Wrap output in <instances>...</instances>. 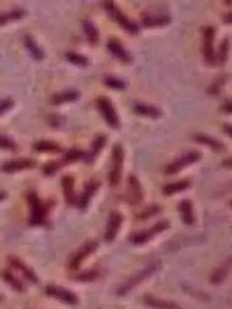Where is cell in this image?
Listing matches in <instances>:
<instances>
[{"mask_svg": "<svg viewBox=\"0 0 232 309\" xmlns=\"http://www.w3.org/2000/svg\"><path fill=\"white\" fill-rule=\"evenodd\" d=\"M67 59L68 62L77 66H81V67H86L89 65V60L84 55H80L78 53L68 52L66 54Z\"/></svg>", "mask_w": 232, "mask_h": 309, "instance_id": "34", "label": "cell"}, {"mask_svg": "<svg viewBox=\"0 0 232 309\" xmlns=\"http://www.w3.org/2000/svg\"><path fill=\"white\" fill-rule=\"evenodd\" d=\"M37 165L35 160L30 158H19L5 162L2 165V173L12 174L23 170H30Z\"/></svg>", "mask_w": 232, "mask_h": 309, "instance_id": "11", "label": "cell"}, {"mask_svg": "<svg viewBox=\"0 0 232 309\" xmlns=\"http://www.w3.org/2000/svg\"><path fill=\"white\" fill-rule=\"evenodd\" d=\"M169 227H170V224L168 220H160L148 230L133 234V236L130 238V241L135 245H145L150 240L157 236L158 234L169 229Z\"/></svg>", "mask_w": 232, "mask_h": 309, "instance_id": "6", "label": "cell"}, {"mask_svg": "<svg viewBox=\"0 0 232 309\" xmlns=\"http://www.w3.org/2000/svg\"><path fill=\"white\" fill-rule=\"evenodd\" d=\"M14 105V102L11 98H7L1 101V105H0V113L2 116L4 113L7 112L10 110L12 107Z\"/></svg>", "mask_w": 232, "mask_h": 309, "instance_id": "42", "label": "cell"}, {"mask_svg": "<svg viewBox=\"0 0 232 309\" xmlns=\"http://www.w3.org/2000/svg\"><path fill=\"white\" fill-rule=\"evenodd\" d=\"M179 210L181 215L182 220L184 224L189 226L194 225L195 224L196 218L194 217L191 201L189 199L181 201L179 205Z\"/></svg>", "mask_w": 232, "mask_h": 309, "instance_id": "22", "label": "cell"}, {"mask_svg": "<svg viewBox=\"0 0 232 309\" xmlns=\"http://www.w3.org/2000/svg\"><path fill=\"white\" fill-rule=\"evenodd\" d=\"M25 48L30 53L32 58L37 62H40L44 59L45 55L44 51L39 47L38 44L36 42L35 40L30 35H26L24 37Z\"/></svg>", "mask_w": 232, "mask_h": 309, "instance_id": "23", "label": "cell"}, {"mask_svg": "<svg viewBox=\"0 0 232 309\" xmlns=\"http://www.w3.org/2000/svg\"><path fill=\"white\" fill-rule=\"evenodd\" d=\"M143 192L141 184L136 176L131 175L128 178L127 189H126V199L131 206H137L143 200Z\"/></svg>", "mask_w": 232, "mask_h": 309, "instance_id": "9", "label": "cell"}, {"mask_svg": "<svg viewBox=\"0 0 232 309\" xmlns=\"http://www.w3.org/2000/svg\"><path fill=\"white\" fill-rule=\"evenodd\" d=\"M194 139L198 143L204 144L207 146H209L210 148L216 151V152L222 151L225 149V145L222 142L213 138V137L209 136V135L197 134V135H194Z\"/></svg>", "mask_w": 232, "mask_h": 309, "instance_id": "26", "label": "cell"}, {"mask_svg": "<svg viewBox=\"0 0 232 309\" xmlns=\"http://www.w3.org/2000/svg\"><path fill=\"white\" fill-rule=\"evenodd\" d=\"M201 159V154L197 151H191L183 154L174 162L166 166V172L167 175H174L181 171L183 169L199 162Z\"/></svg>", "mask_w": 232, "mask_h": 309, "instance_id": "8", "label": "cell"}, {"mask_svg": "<svg viewBox=\"0 0 232 309\" xmlns=\"http://www.w3.org/2000/svg\"><path fill=\"white\" fill-rule=\"evenodd\" d=\"M33 149L39 152H61V147L56 142L40 140L33 145Z\"/></svg>", "mask_w": 232, "mask_h": 309, "instance_id": "29", "label": "cell"}, {"mask_svg": "<svg viewBox=\"0 0 232 309\" xmlns=\"http://www.w3.org/2000/svg\"><path fill=\"white\" fill-rule=\"evenodd\" d=\"M160 212V207L158 205H151V206H147L141 213L137 215V218L140 220H147V219L151 218L155 215L157 214Z\"/></svg>", "mask_w": 232, "mask_h": 309, "instance_id": "36", "label": "cell"}, {"mask_svg": "<svg viewBox=\"0 0 232 309\" xmlns=\"http://www.w3.org/2000/svg\"><path fill=\"white\" fill-rule=\"evenodd\" d=\"M225 78L224 77H218V80H215L213 84L210 86L209 94L210 95H218L221 91V87L225 84Z\"/></svg>", "mask_w": 232, "mask_h": 309, "instance_id": "41", "label": "cell"}, {"mask_svg": "<svg viewBox=\"0 0 232 309\" xmlns=\"http://www.w3.org/2000/svg\"><path fill=\"white\" fill-rule=\"evenodd\" d=\"M160 262L159 261L152 262L151 264L146 266L143 269L136 272L125 281L123 283L121 284L116 290V295L119 296H125L127 295L133 290V288L138 286L140 284L143 283V281H145L146 280L153 276L155 273L157 272L160 269Z\"/></svg>", "mask_w": 232, "mask_h": 309, "instance_id": "2", "label": "cell"}, {"mask_svg": "<svg viewBox=\"0 0 232 309\" xmlns=\"http://www.w3.org/2000/svg\"><path fill=\"white\" fill-rule=\"evenodd\" d=\"M7 196V193L5 191L2 190L1 192V200H3L4 199H5V197Z\"/></svg>", "mask_w": 232, "mask_h": 309, "instance_id": "46", "label": "cell"}, {"mask_svg": "<svg viewBox=\"0 0 232 309\" xmlns=\"http://www.w3.org/2000/svg\"><path fill=\"white\" fill-rule=\"evenodd\" d=\"M27 201L30 206V220L29 224L32 227L45 226L47 224V218L53 206L55 204L53 199L41 200L37 192H29L27 195Z\"/></svg>", "mask_w": 232, "mask_h": 309, "instance_id": "1", "label": "cell"}, {"mask_svg": "<svg viewBox=\"0 0 232 309\" xmlns=\"http://www.w3.org/2000/svg\"><path fill=\"white\" fill-rule=\"evenodd\" d=\"M47 296L62 301L66 304L76 305L78 303V298L74 292L58 285H47L45 288Z\"/></svg>", "mask_w": 232, "mask_h": 309, "instance_id": "10", "label": "cell"}, {"mask_svg": "<svg viewBox=\"0 0 232 309\" xmlns=\"http://www.w3.org/2000/svg\"><path fill=\"white\" fill-rule=\"evenodd\" d=\"M83 30L85 33L86 38L91 45H95L99 40V32L96 26L90 20H85L83 23Z\"/></svg>", "mask_w": 232, "mask_h": 309, "instance_id": "27", "label": "cell"}, {"mask_svg": "<svg viewBox=\"0 0 232 309\" xmlns=\"http://www.w3.org/2000/svg\"><path fill=\"white\" fill-rule=\"evenodd\" d=\"M47 124L54 128H60L65 124V119L63 116L51 114L47 118Z\"/></svg>", "mask_w": 232, "mask_h": 309, "instance_id": "38", "label": "cell"}, {"mask_svg": "<svg viewBox=\"0 0 232 309\" xmlns=\"http://www.w3.org/2000/svg\"><path fill=\"white\" fill-rule=\"evenodd\" d=\"M0 145H1V149L4 150L16 151L17 149V145L16 142L7 135H1Z\"/></svg>", "mask_w": 232, "mask_h": 309, "instance_id": "40", "label": "cell"}, {"mask_svg": "<svg viewBox=\"0 0 232 309\" xmlns=\"http://www.w3.org/2000/svg\"><path fill=\"white\" fill-rule=\"evenodd\" d=\"M101 186V183L99 180H91L84 185V191L78 198L77 206L80 210H85L88 206L90 199L94 196V194Z\"/></svg>", "mask_w": 232, "mask_h": 309, "instance_id": "14", "label": "cell"}, {"mask_svg": "<svg viewBox=\"0 0 232 309\" xmlns=\"http://www.w3.org/2000/svg\"><path fill=\"white\" fill-rule=\"evenodd\" d=\"M104 83L108 87L116 90H124L127 87V84L122 79L114 76H107L104 79Z\"/></svg>", "mask_w": 232, "mask_h": 309, "instance_id": "35", "label": "cell"}, {"mask_svg": "<svg viewBox=\"0 0 232 309\" xmlns=\"http://www.w3.org/2000/svg\"><path fill=\"white\" fill-rule=\"evenodd\" d=\"M171 22L170 16L166 14H148L144 15L142 19V23L146 27H160L167 26Z\"/></svg>", "mask_w": 232, "mask_h": 309, "instance_id": "19", "label": "cell"}, {"mask_svg": "<svg viewBox=\"0 0 232 309\" xmlns=\"http://www.w3.org/2000/svg\"><path fill=\"white\" fill-rule=\"evenodd\" d=\"M68 165L65 158H62L59 160H51L47 162L43 166L42 171L47 177H51L55 174L60 169Z\"/></svg>", "mask_w": 232, "mask_h": 309, "instance_id": "30", "label": "cell"}, {"mask_svg": "<svg viewBox=\"0 0 232 309\" xmlns=\"http://www.w3.org/2000/svg\"><path fill=\"white\" fill-rule=\"evenodd\" d=\"M232 268V258L231 257L225 260L222 265L217 267L211 275V282L214 285H220L225 281L229 274H230Z\"/></svg>", "mask_w": 232, "mask_h": 309, "instance_id": "20", "label": "cell"}, {"mask_svg": "<svg viewBox=\"0 0 232 309\" xmlns=\"http://www.w3.org/2000/svg\"><path fill=\"white\" fill-rule=\"evenodd\" d=\"M136 113L141 116H148L153 119H157L162 116V111L152 105H148L145 103H137L134 107Z\"/></svg>", "mask_w": 232, "mask_h": 309, "instance_id": "25", "label": "cell"}, {"mask_svg": "<svg viewBox=\"0 0 232 309\" xmlns=\"http://www.w3.org/2000/svg\"><path fill=\"white\" fill-rule=\"evenodd\" d=\"M190 185V182L187 180H181L173 184H166L162 188V194L166 196H172L173 194L185 190Z\"/></svg>", "mask_w": 232, "mask_h": 309, "instance_id": "28", "label": "cell"}, {"mask_svg": "<svg viewBox=\"0 0 232 309\" xmlns=\"http://www.w3.org/2000/svg\"><path fill=\"white\" fill-rule=\"evenodd\" d=\"M224 110H225V112H227V113H232V102H226L225 105H224Z\"/></svg>", "mask_w": 232, "mask_h": 309, "instance_id": "43", "label": "cell"}, {"mask_svg": "<svg viewBox=\"0 0 232 309\" xmlns=\"http://www.w3.org/2000/svg\"><path fill=\"white\" fill-rule=\"evenodd\" d=\"M225 131H226L229 136H232V126L230 124H226L225 125Z\"/></svg>", "mask_w": 232, "mask_h": 309, "instance_id": "44", "label": "cell"}, {"mask_svg": "<svg viewBox=\"0 0 232 309\" xmlns=\"http://www.w3.org/2000/svg\"><path fill=\"white\" fill-rule=\"evenodd\" d=\"M101 271L98 269H90L86 271L80 273L75 277V280L80 282H92V281H96L97 279L101 277Z\"/></svg>", "mask_w": 232, "mask_h": 309, "instance_id": "33", "label": "cell"}, {"mask_svg": "<svg viewBox=\"0 0 232 309\" xmlns=\"http://www.w3.org/2000/svg\"><path fill=\"white\" fill-rule=\"evenodd\" d=\"M25 15H26V11L23 9H19H19H12V10L8 11V12H2L1 17H0L1 25L3 26L8 22L22 19V18L24 17Z\"/></svg>", "mask_w": 232, "mask_h": 309, "instance_id": "31", "label": "cell"}, {"mask_svg": "<svg viewBox=\"0 0 232 309\" xmlns=\"http://www.w3.org/2000/svg\"><path fill=\"white\" fill-rule=\"evenodd\" d=\"M124 156L122 145L119 143L115 144L112 150V168L108 174V181L112 187L117 186L120 183Z\"/></svg>", "mask_w": 232, "mask_h": 309, "instance_id": "3", "label": "cell"}, {"mask_svg": "<svg viewBox=\"0 0 232 309\" xmlns=\"http://www.w3.org/2000/svg\"><path fill=\"white\" fill-rule=\"evenodd\" d=\"M143 301L146 305L155 309H180V306L175 302L157 299L153 295H145L143 298Z\"/></svg>", "mask_w": 232, "mask_h": 309, "instance_id": "24", "label": "cell"}, {"mask_svg": "<svg viewBox=\"0 0 232 309\" xmlns=\"http://www.w3.org/2000/svg\"><path fill=\"white\" fill-rule=\"evenodd\" d=\"M8 260L9 264L15 269L20 271L26 280H28L33 284H37L38 282V278L36 275L35 272L29 266L26 265L23 260L14 256L9 257Z\"/></svg>", "mask_w": 232, "mask_h": 309, "instance_id": "17", "label": "cell"}, {"mask_svg": "<svg viewBox=\"0 0 232 309\" xmlns=\"http://www.w3.org/2000/svg\"><path fill=\"white\" fill-rule=\"evenodd\" d=\"M98 243L96 241H87L78 247L76 251L71 256L68 260V267L70 271H77L80 267V264L90 255L92 254L98 249Z\"/></svg>", "mask_w": 232, "mask_h": 309, "instance_id": "5", "label": "cell"}, {"mask_svg": "<svg viewBox=\"0 0 232 309\" xmlns=\"http://www.w3.org/2000/svg\"><path fill=\"white\" fill-rule=\"evenodd\" d=\"M80 98V92L75 89H68L56 93L51 97V102L54 105H59L67 102L77 101Z\"/></svg>", "mask_w": 232, "mask_h": 309, "instance_id": "21", "label": "cell"}, {"mask_svg": "<svg viewBox=\"0 0 232 309\" xmlns=\"http://www.w3.org/2000/svg\"><path fill=\"white\" fill-rule=\"evenodd\" d=\"M229 38L224 39L221 44L219 51H218V60L221 63H225L228 59V54H229Z\"/></svg>", "mask_w": 232, "mask_h": 309, "instance_id": "39", "label": "cell"}, {"mask_svg": "<svg viewBox=\"0 0 232 309\" xmlns=\"http://www.w3.org/2000/svg\"><path fill=\"white\" fill-rule=\"evenodd\" d=\"M225 22L226 23H232V13L229 12V14L226 15L225 17Z\"/></svg>", "mask_w": 232, "mask_h": 309, "instance_id": "45", "label": "cell"}, {"mask_svg": "<svg viewBox=\"0 0 232 309\" xmlns=\"http://www.w3.org/2000/svg\"><path fill=\"white\" fill-rule=\"evenodd\" d=\"M123 223V216L117 211L111 212L107 223L106 231L105 233V241L111 243L117 237L118 233Z\"/></svg>", "mask_w": 232, "mask_h": 309, "instance_id": "12", "label": "cell"}, {"mask_svg": "<svg viewBox=\"0 0 232 309\" xmlns=\"http://www.w3.org/2000/svg\"><path fill=\"white\" fill-rule=\"evenodd\" d=\"M65 201L69 205L77 206L78 197L75 192V179L72 176H65L61 180Z\"/></svg>", "mask_w": 232, "mask_h": 309, "instance_id": "16", "label": "cell"}, {"mask_svg": "<svg viewBox=\"0 0 232 309\" xmlns=\"http://www.w3.org/2000/svg\"><path fill=\"white\" fill-rule=\"evenodd\" d=\"M107 48L114 57L123 63H130L133 62V58L131 54L124 48V46L122 45V43L119 42V40L115 39L109 40L107 44Z\"/></svg>", "mask_w": 232, "mask_h": 309, "instance_id": "15", "label": "cell"}, {"mask_svg": "<svg viewBox=\"0 0 232 309\" xmlns=\"http://www.w3.org/2000/svg\"><path fill=\"white\" fill-rule=\"evenodd\" d=\"M106 144V136L104 135H98L93 141L89 152L84 153V156L83 158L84 162L87 164H91L98 157L101 151L105 148Z\"/></svg>", "mask_w": 232, "mask_h": 309, "instance_id": "18", "label": "cell"}, {"mask_svg": "<svg viewBox=\"0 0 232 309\" xmlns=\"http://www.w3.org/2000/svg\"><path fill=\"white\" fill-rule=\"evenodd\" d=\"M215 30L213 26H208L204 33V59L210 64H214L216 62L214 41H215Z\"/></svg>", "mask_w": 232, "mask_h": 309, "instance_id": "13", "label": "cell"}, {"mask_svg": "<svg viewBox=\"0 0 232 309\" xmlns=\"http://www.w3.org/2000/svg\"><path fill=\"white\" fill-rule=\"evenodd\" d=\"M97 107L107 124L115 129L119 128L120 125L119 116L110 98L106 96L99 97L97 99Z\"/></svg>", "mask_w": 232, "mask_h": 309, "instance_id": "7", "label": "cell"}, {"mask_svg": "<svg viewBox=\"0 0 232 309\" xmlns=\"http://www.w3.org/2000/svg\"><path fill=\"white\" fill-rule=\"evenodd\" d=\"M104 8L110 17L117 22L119 26L128 33L132 34L139 33L140 28L138 25L132 21L131 19H129V18L118 7L117 5H115V2L112 1H105L104 2Z\"/></svg>", "mask_w": 232, "mask_h": 309, "instance_id": "4", "label": "cell"}, {"mask_svg": "<svg viewBox=\"0 0 232 309\" xmlns=\"http://www.w3.org/2000/svg\"><path fill=\"white\" fill-rule=\"evenodd\" d=\"M2 277L3 278L4 281L9 285L12 287L15 291L19 292H23L25 290L24 286H23V283H22L20 280L18 279L14 274L11 273L9 270L4 271L2 273Z\"/></svg>", "mask_w": 232, "mask_h": 309, "instance_id": "32", "label": "cell"}, {"mask_svg": "<svg viewBox=\"0 0 232 309\" xmlns=\"http://www.w3.org/2000/svg\"><path fill=\"white\" fill-rule=\"evenodd\" d=\"M84 156V152L83 151L77 149H71L70 150H68V152L65 154L64 158H65L68 165L75 163V162H77L78 159H83Z\"/></svg>", "mask_w": 232, "mask_h": 309, "instance_id": "37", "label": "cell"}]
</instances>
